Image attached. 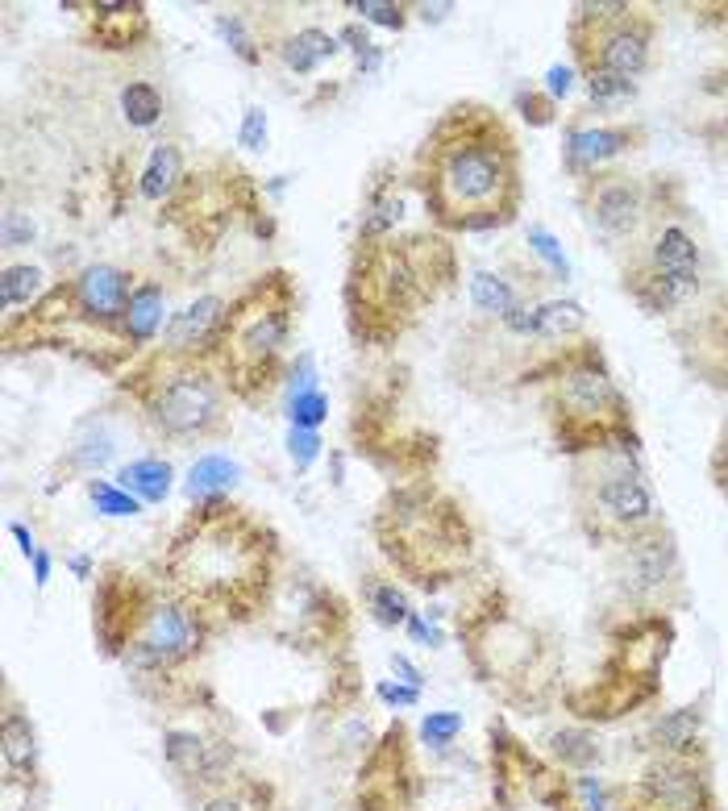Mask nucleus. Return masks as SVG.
Returning <instances> with one entry per match:
<instances>
[{"label":"nucleus","instance_id":"nucleus-1","mask_svg":"<svg viewBox=\"0 0 728 811\" xmlns=\"http://www.w3.org/2000/svg\"><path fill=\"white\" fill-rule=\"evenodd\" d=\"M284 575L279 533L229 496L192 503L159 558V579L212 628L263 621Z\"/></svg>","mask_w":728,"mask_h":811},{"label":"nucleus","instance_id":"nucleus-16","mask_svg":"<svg viewBox=\"0 0 728 811\" xmlns=\"http://www.w3.org/2000/svg\"><path fill=\"white\" fill-rule=\"evenodd\" d=\"M154 579L142 575V570H129V566H104L96 575V591H92V633H96V645H101L104 658H122L125 641L138 624V612H142L146 595H150Z\"/></svg>","mask_w":728,"mask_h":811},{"label":"nucleus","instance_id":"nucleus-29","mask_svg":"<svg viewBox=\"0 0 728 811\" xmlns=\"http://www.w3.org/2000/svg\"><path fill=\"white\" fill-rule=\"evenodd\" d=\"M362 600H367V612L374 616V624H383V628H395V624L413 621L408 595H404V591H400L392 579L367 575V579H362Z\"/></svg>","mask_w":728,"mask_h":811},{"label":"nucleus","instance_id":"nucleus-26","mask_svg":"<svg viewBox=\"0 0 728 811\" xmlns=\"http://www.w3.org/2000/svg\"><path fill=\"white\" fill-rule=\"evenodd\" d=\"M117 483H122L134 499H142V503H163V499L171 496V462H166V457H154V454L134 457V462H125L122 466Z\"/></svg>","mask_w":728,"mask_h":811},{"label":"nucleus","instance_id":"nucleus-3","mask_svg":"<svg viewBox=\"0 0 728 811\" xmlns=\"http://www.w3.org/2000/svg\"><path fill=\"white\" fill-rule=\"evenodd\" d=\"M458 279V254L441 233H388L354 242L342 304L358 346L388 350Z\"/></svg>","mask_w":728,"mask_h":811},{"label":"nucleus","instance_id":"nucleus-8","mask_svg":"<svg viewBox=\"0 0 728 811\" xmlns=\"http://www.w3.org/2000/svg\"><path fill=\"white\" fill-rule=\"evenodd\" d=\"M458 641L471 658V670L504 699H517L520 686L545 683L541 670L550 662V645L496 591L478 595L458 612Z\"/></svg>","mask_w":728,"mask_h":811},{"label":"nucleus","instance_id":"nucleus-12","mask_svg":"<svg viewBox=\"0 0 728 811\" xmlns=\"http://www.w3.org/2000/svg\"><path fill=\"white\" fill-rule=\"evenodd\" d=\"M624 283L649 312H666L686 300L700 288V246L691 229L679 217H662L658 208L654 221L645 225V246L637 250Z\"/></svg>","mask_w":728,"mask_h":811},{"label":"nucleus","instance_id":"nucleus-13","mask_svg":"<svg viewBox=\"0 0 728 811\" xmlns=\"http://www.w3.org/2000/svg\"><path fill=\"white\" fill-rule=\"evenodd\" d=\"M263 621L279 641L296 649H333L350 628V607L309 575H284Z\"/></svg>","mask_w":728,"mask_h":811},{"label":"nucleus","instance_id":"nucleus-9","mask_svg":"<svg viewBox=\"0 0 728 811\" xmlns=\"http://www.w3.org/2000/svg\"><path fill=\"white\" fill-rule=\"evenodd\" d=\"M212 633L217 628L192 603L180 600L163 579H154L117 662L138 679V686H171L205 658Z\"/></svg>","mask_w":728,"mask_h":811},{"label":"nucleus","instance_id":"nucleus-36","mask_svg":"<svg viewBox=\"0 0 728 811\" xmlns=\"http://www.w3.org/2000/svg\"><path fill=\"white\" fill-rule=\"evenodd\" d=\"M471 291H475V304L483 312H496V316H508V312L517 309V291L508 288L504 279H496V275H475V283H471Z\"/></svg>","mask_w":728,"mask_h":811},{"label":"nucleus","instance_id":"nucleus-41","mask_svg":"<svg viewBox=\"0 0 728 811\" xmlns=\"http://www.w3.org/2000/svg\"><path fill=\"white\" fill-rule=\"evenodd\" d=\"M217 25H221V34H226V42L242 55L246 62L258 59V50H254V42L246 38V25H242V18H217Z\"/></svg>","mask_w":728,"mask_h":811},{"label":"nucleus","instance_id":"nucleus-2","mask_svg":"<svg viewBox=\"0 0 728 811\" xmlns=\"http://www.w3.org/2000/svg\"><path fill=\"white\" fill-rule=\"evenodd\" d=\"M408 184L437 233L504 229L517 221L524 200L520 146L496 108L458 101L416 146Z\"/></svg>","mask_w":728,"mask_h":811},{"label":"nucleus","instance_id":"nucleus-23","mask_svg":"<svg viewBox=\"0 0 728 811\" xmlns=\"http://www.w3.org/2000/svg\"><path fill=\"white\" fill-rule=\"evenodd\" d=\"M163 309H166V288L159 279H138V288L129 296V309H125V337L134 350L150 346L159 333H163Z\"/></svg>","mask_w":728,"mask_h":811},{"label":"nucleus","instance_id":"nucleus-27","mask_svg":"<svg viewBox=\"0 0 728 811\" xmlns=\"http://www.w3.org/2000/svg\"><path fill=\"white\" fill-rule=\"evenodd\" d=\"M400 184L383 179V184L371 187L367 205H362V221H358V242H374V237H388L395 233V221H400Z\"/></svg>","mask_w":728,"mask_h":811},{"label":"nucleus","instance_id":"nucleus-6","mask_svg":"<svg viewBox=\"0 0 728 811\" xmlns=\"http://www.w3.org/2000/svg\"><path fill=\"white\" fill-rule=\"evenodd\" d=\"M117 387L146 433L166 445H212L233 429V395L205 354H175L159 346Z\"/></svg>","mask_w":728,"mask_h":811},{"label":"nucleus","instance_id":"nucleus-18","mask_svg":"<svg viewBox=\"0 0 728 811\" xmlns=\"http://www.w3.org/2000/svg\"><path fill=\"white\" fill-rule=\"evenodd\" d=\"M633 811H716L707 769L686 753H666L642 774L633 790Z\"/></svg>","mask_w":728,"mask_h":811},{"label":"nucleus","instance_id":"nucleus-42","mask_svg":"<svg viewBox=\"0 0 728 811\" xmlns=\"http://www.w3.org/2000/svg\"><path fill=\"white\" fill-rule=\"evenodd\" d=\"M242 146L246 150H263L267 146V113L263 108H246V117H242Z\"/></svg>","mask_w":728,"mask_h":811},{"label":"nucleus","instance_id":"nucleus-39","mask_svg":"<svg viewBox=\"0 0 728 811\" xmlns=\"http://www.w3.org/2000/svg\"><path fill=\"white\" fill-rule=\"evenodd\" d=\"M458 732H462V716H458V711H434V716H425V725H420V737L437 749L450 745Z\"/></svg>","mask_w":728,"mask_h":811},{"label":"nucleus","instance_id":"nucleus-33","mask_svg":"<svg viewBox=\"0 0 728 811\" xmlns=\"http://www.w3.org/2000/svg\"><path fill=\"white\" fill-rule=\"evenodd\" d=\"M695 737H700V707L670 711V716H662L658 728H654V741H658V749H666V753H686V749L695 745Z\"/></svg>","mask_w":728,"mask_h":811},{"label":"nucleus","instance_id":"nucleus-5","mask_svg":"<svg viewBox=\"0 0 728 811\" xmlns=\"http://www.w3.org/2000/svg\"><path fill=\"white\" fill-rule=\"evenodd\" d=\"M300 312V291L284 267L254 275L238 296H229L221 329L208 346L229 395L246 408H258L288 374V350Z\"/></svg>","mask_w":728,"mask_h":811},{"label":"nucleus","instance_id":"nucleus-10","mask_svg":"<svg viewBox=\"0 0 728 811\" xmlns=\"http://www.w3.org/2000/svg\"><path fill=\"white\" fill-rule=\"evenodd\" d=\"M575 508L582 529L608 545H621L658 524V503L649 483L616 450L587 454V466L575 471Z\"/></svg>","mask_w":728,"mask_h":811},{"label":"nucleus","instance_id":"nucleus-11","mask_svg":"<svg viewBox=\"0 0 728 811\" xmlns=\"http://www.w3.org/2000/svg\"><path fill=\"white\" fill-rule=\"evenodd\" d=\"M570 42H575L582 80L616 76L633 83L649 67L654 18L633 4H579L570 18Z\"/></svg>","mask_w":728,"mask_h":811},{"label":"nucleus","instance_id":"nucleus-21","mask_svg":"<svg viewBox=\"0 0 728 811\" xmlns=\"http://www.w3.org/2000/svg\"><path fill=\"white\" fill-rule=\"evenodd\" d=\"M0 766H4V783L9 787H34L38 783V732L30 725V716L9 704L4 720H0Z\"/></svg>","mask_w":728,"mask_h":811},{"label":"nucleus","instance_id":"nucleus-40","mask_svg":"<svg viewBox=\"0 0 728 811\" xmlns=\"http://www.w3.org/2000/svg\"><path fill=\"white\" fill-rule=\"evenodd\" d=\"M354 13H362L367 21H379V25H388V30H404V25H408V9H404V4L362 0V4H354Z\"/></svg>","mask_w":728,"mask_h":811},{"label":"nucleus","instance_id":"nucleus-19","mask_svg":"<svg viewBox=\"0 0 728 811\" xmlns=\"http://www.w3.org/2000/svg\"><path fill=\"white\" fill-rule=\"evenodd\" d=\"M88 42L104 55H125L138 50L150 38V13L138 0H96L83 9Z\"/></svg>","mask_w":728,"mask_h":811},{"label":"nucleus","instance_id":"nucleus-24","mask_svg":"<svg viewBox=\"0 0 728 811\" xmlns=\"http://www.w3.org/2000/svg\"><path fill=\"white\" fill-rule=\"evenodd\" d=\"M187 179V163L180 142H159L146 159L142 175H138V192H142L150 205H166Z\"/></svg>","mask_w":728,"mask_h":811},{"label":"nucleus","instance_id":"nucleus-28","mask_svg":"<svg viewBox=\"0 0 728 811\" xmlns=\"http://www.w3.org/2000/svg\"><path fill=\"white\" fill-rule=\"evenodd\" d=\"M238 483V462H229L221 454H208L192 466L187 475V499L192 503H208V499H226L229 487Z\"/></svg>","mask_w":728,"mask_h":811},{"label":"nucleus","instance_id":"nucleus-37","mask_svg":"<svg viewBox=\"0 0 728 811\" xmlns=\"http://www.w3.org/2000/svg\"><path fill=\"white\" fill-rule=\"evenodd\" d=\"M554 753H558L566 766H591V762L600 757V745H596L591 732H582V728H566V732L554 737Z\"/></svg>","mask_w":728,"mask_h":811},{"label":"nucleus","instance_id":"nucleus-20","mask_svg":"<svg viewBox=\"0 0 728 811\" xmlns=\"http://www.w3.org/2000/svg\"><path fill=\"white\" fill-rule=\"evenodd\" d=\"M226 309H229V300H221V296H200V300H192L184 312H175V316L166 321L163 350L208 354L212 337H217L221 321H226Z\"/></svg>","mask_w":728,"mask_h":811},{"label":"nucleus","instance_id":"nucleus-30","mask_svg":"<svg viewBox=\"0 0 728 811\" xmlns=\"http://www.w3.org/2000/svg\"><path fill=\"white\" fill-rule=\"evenodd\" d=\"M46 283H42V270L30 267V263H13L4 267V279H0V309H34L42 296H46Z\"/></svg>","mask_w":728,"mask_h":811},{"label":"nucleus","instance_id":"nucleus-32","mask_svg":"<svg viewBox=\"0 0 728 811\" xmlns=\"http://www.w3.org/2000/svg\"><path fill=\"white\" fill-rule=\"evenodd\" d=\"M122 117L134 125V129H150V125H159V117H163V92H159L150 80L125 83Z\"/></svg>","mask_w":728,"mask_h":811},{"label":"nucleus","instance_id":"nucleus-48","mask_svg":"<svg viewBox=\"0 0 728 811\" xmlns=\"http://www.w3.org/2000/svg\"><path fill=\"white\" fill-rule=\"evenodd\" d=\"M570 88V71H550V92H566Z\"/></svg>","mask_w":728,"mask_h":811},{"label":"nucleus","instance_id":"nucleus-22","mask_svg":"<svg viewBox=\"0 0 728 811\" xmlns=\"http://www.w3.org/2000/svg\"><path fill=\"white\" fill-rule=\"evenodd\" d=\"M633 129H616V125H587V129H570L566 134V166L575 175H600L603 163H612L616 154L633 150Z\"/></svg>","mask_w":728,"mask_h":811},{"label":"nucleus","instance_id":"nucleus-34","mask_svg":"<svg viewBox=\"0 0 728 811\" xmlns=\"http://www.w3.org/2000/svg\"><path fill=\"white\" fill-rule=\"evenodd\" d=\"M88 496L104 517H138L142 512V499H134L122 483H108V478H88Z\"/></svg>","mask_w":728,"mask_h":811},{"label":"nucleus","instance_id":"nucleus-46","mask_svg":"<svg viewBox=\"0 0 728 811\" xmlns=\"http://www.w3.org/2000/svg\"><path fill=\"white\" fill-rule=\"evenodd\" d=\"M379 695H383L388 704H416V686H392V683H383V686H379Z\"/></svg>","mask_w":728,"mask_h":811},{"label":"nucleus","instance_id":"nucleus-35","mask_svg":"<svg viewBox=\"0 0 728 811\" xmlns=\"http://www.w3.org/2000/svg\"><path fill=\"white\" fill-rule=\"evenodd\" d=\"M582 325H587V316H582V309L579 304H570V300H554V304H541L538 309L541 337H570V333H579Z\"/></svg>","mask_w":728,"mask_h":811},{"label":"nucleus","instance_id":"nucleus-47","mask_svg":"<svg viewBox=\"0 0 728 811\" xmlns=\"http://www.w3.org/2000/svg\"><path fill=\"white\" fill-rule=\"evenodd\" d=\"M712 471H716V483H720V491L728 496V437H725V445L716 450V457H712Z\"/></svg>","mask_w":728,"mask_h":811},{"label":"nucleus","instance_id":"nucleus-15","mask_svg":"<svg viewBox=\"0 0 728 811\" xmlns=\"http://www.w3.org/2000/svg\"><path fill=\"white\" fill-rule=\"evenodd\" d=\"M616 582L628 600L637 603H662L670 595L683 591V566H679V549H674V537L666 533L662 524L645 529L637 537H628L616 545Z\"/></svg>","mask_w":728,"mask_h":811},{"label":"nucleus","instance_id":"nucleus-7","mask_svg":"<svg viewBox=\"0 0 728 811\" xmlns=\"http://www.w3.org/2000/svg\"><path fill=\"white\" fill-rule=\"evenodd\" d=\"M545 413L566 454H600L633 441V408L591 346L570 350L545 379Z\"/></svg>","mask_w":728,"mask_h":811},{"label":"nucleus","instance_id":"nucleus-44","mask_svg":"<svg viewBox=\"0 0 728 811\" xmlns=\"http://www.w3.org/2000/svg\"><path fill=\"white\" fill-rule=\"evenodd\" d=\"M529 242H533V250H538L541 258H550V267H554V270H566V258L558 254V246H554V237H550L545 229H529Z\"/></svg>","mask_w":728,"mask_h":811},{"label":"nucleus","instance_id":"nucleus-31","mask_svg":"<svg viewBox=\"0 0 728 811\" xmlns=\"http://www.w3.org/2000/svg\"><path fill=\"white\" fill-rule=\"evenodd\" d=\"M196 811H270V790L246 778H229L226 787H217L208 799H200Z\"/></svg>","mask_w":728,"mask_h":811},{"label":"nucleus","instance_id":"nucleus-14","mask_svg":"<svg viewBox=\"0 0 728 811\" xmlns=\"http://www.w3.org/2000/svg\"><path fill=\"white\" fill-rule=\"evenodd\" d=\"M416 790H420V774H416V757L408 745V728L395 720L374 741V749L358 769L354 803H358V811H413Z\"/></svg>","mask_w":728,"mask_h":811},{"label":"nucleus","instance_id":"nucleus-17","mask_svg":"<svg viewBox=\"0 0 728 811\" xmlns=\"http://www.w3.org/2000/svg\"><path fill=\"white\" fill-rule=\"evenodd\" d=\"M582 208L587 221L600 229L603 237L624 242V237H642L645 225L654 221V192L637 179V175H591L582 187Z\"/></svg>","mask_w":728,"mask_h":811},{"label":"nucleus","instance_id":"nucleus-25","mask_svg":"<svg viewBox=\"0 0 728 811\" xmlns=\"http://www.w3.org/2000/svg\"><path fill=\"white\" fill-rule=\"evenodd\" d=\"M275 55L296 76H312L321 62H330L337 55V38L325 34V30H316V25H304V30H296V34H288V38L279 42Z\"/></svg>","mask_w":728,"mask_h":811},{"label":"nucleus","instance_id":"nucleus-4","mask_svg":"<svg viewBox=\"0 0 728 811\" xmlns=\"http://www.w3.org/2000/svg\"><path fill=\"white\" fill-rule=\"evenodd\" d=\"M371 537L395 575L420 591L450 587L475 561V524L434 478L395 483L374 508Z\"/></svg>","mask_w":728,"mask_h":811},{"label":"nucleus","instance_id":"nucleus-38","mask_svg":"<svg viewBox=\"0 0 728 811\" xmlns=\"http://www.w3.org/2000/svg\"><path fill=\"white\" fill-rule=\"evenodd\" d=\"M325 413H330V399L316 387L291 395V429H316L325 420Z\"/></svg>","mask_w":728,"mask_h":811},{"label":"nucleus","instance_id":"nucleus-45","mask_svg":"<svg viewBox=\"0 0 728 811\" xmlns=\"http://www.w3.org/2000/svg\"><path fill=\"white\" fill-rule=\"evenodd\" d=\"M575 790L582 795V811H600L603 808V790H600V783H596V778H579V783H575Z\"/></svg>","mask_w":728,"mask_h":811},{"label":"nucleus","instance_id":"nucleus-43","mask_svg":"<svg viewBox=\"0 0 728 811\" xmlns=\"http://www.w3.org/2000/svg\"><path fill=\"white\" fill-rule=\"evenodd\" d=\"M291 457H296V466L304 471L312 457H316V445H321V437H316V429H291Z\"/></svg>","mask_w":728,"mask_h":811}]
</instances>
